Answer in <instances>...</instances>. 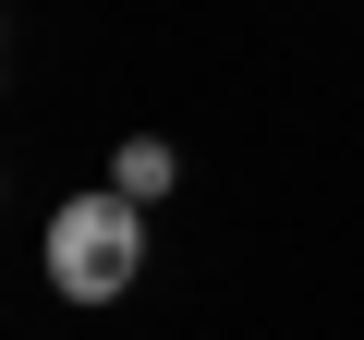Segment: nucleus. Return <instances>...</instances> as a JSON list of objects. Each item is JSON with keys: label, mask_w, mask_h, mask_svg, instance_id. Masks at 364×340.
<instances>
[{"label": "nucleus", "mask_w": 364, "mask_h": 340, "mask_svg": "<svg viewBox=\"0 0 364 340\" xmlns=\"http://www.w3.org/2000/svg\"><path fill=\"white\" fill-rule=\"evenodd\" d=\"M134 267H146V207H134V195H73V207L49 219V280H61L73 304H122Z\"/></svg>", "instance_id": "obj_1"}, {"label": "nucleus", "mask_w": 364, "mask_h": 340, "mask_svg": "<svg viewBox=\"0 0 364 340\" xmlns=\"http://www.w3.org/2000/svg\"><path fill=\"white\" fill-rule=\"evenodd\" d=\"M170 183H182V158H170L158 134H134V146L109 158V195H134V207H146V195H170Z\"/></svg>", "instance_id": "obj_2"}]
</instances>
